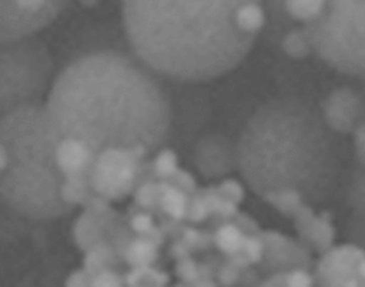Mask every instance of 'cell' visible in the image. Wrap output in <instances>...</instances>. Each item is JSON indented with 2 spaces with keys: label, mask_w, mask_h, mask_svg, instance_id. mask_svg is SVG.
Segmentation results:
<instances>
[{
  "label": "cell",
  "mask_w": 365,
  "mask_h": 287,
  "mask_svg": "<svg viewBox=\"0 0 365 287\" xmlns=\"http://www.w3.org/2000/svg\"><path fill=\"white\" fill-rule=\"evenodd\" d=\"M44 110L64 197L74 206L130 194L171 129L170 97L157 74L114 50L68 63L53 80Z\"/></svg>",
  "instance_id": "obj_1"
},
{
  "label": "cell",
  "mask_w": 365,
  "mask_h": 287,
  "mask_svg": "<svg viewBox=\"0 0 365 287\" xmlns=\"http://www.w3.org/2000/svg\"><path fill=\"white\" fill-rule=\"evenodd\" d=\"M121 13L133 56L175 81L225 74L264 29L261 0H123Z\"/></svg>",
  "instance_id": "obj_2"
},
{
  "label": "cell",
  "mask_w": 365,
  "mask_h": 287,
  "mask_svg": "<svg viewBox=\"0 0 365 287\" xmlns=\"http://www.w3.org/2000/svg\"><path fill=\"white\" fill-rule=\"evenodd\" d=\"M334 133L321 111L299 97H277L259 106L241 130L237 168L259 197L297 191L319 203L334 191L341 157Z\"/></svg>",
  "instance_id": "obj_3"
},
{
  "label": "cell",
  "mask_w": 365,
  "mask_h": 287,
  "mask_svg": "<svg viewBox=\"0 0 365 287\" xmlns=\"http://www.w3.org/2000/svg\"><path fill=\"white\" fill-rule=\"evenodd\" d=\"M0 203L34 221L57 220L74 208L64 197L44 103L0 117Z\"/></svg>",
  "instance_id": "obj_4"
},
{
  "label": "cell",
  "mask_w": 365,
  "mask_h": 287,
  "mask_svg": "<svg viewBox=\"0 0 365 287\" xmlns=\"http://www.w3.org/2000/svg\"><path fill=\"white\" fill-rule=\"evenodd\" d=\"M307 34L312 53L329 67L365 77V0H327Z\"/></svg>",
  "instance_id": "obj_5"
},
{
  "label": "cell",
  "mask_w": 365,
  "mask_h": 287,
  "mask_svg": "<svg viewBox=\"0 0 365 287\" xmlns=\"http://www.w3.org/2000/svg\"><path fill=\"white\" fill-rule=\"evenodd\" d=\"M51 77L53 59L40 37L33 34L0 41V117L43 103Z\"/></svg>",
  "instance_id": "obj_6"
},
{
  "label": "cell",
  "mask_w": 365,
  "mask_h": 287,
  "mask_svg": "<svg viewBox=\"0 0 365 287\" xmlns=\"http://www.w3.org/2000/svg\"><path fill=\"white\" fill-rule=\"evenodd\" d=\"M67 3L68 0H0V41L37 34Z\"/></svg>",
  "instance_id": "obj_7"
},
{
  "label": "cell",
  "mask_w": 365,
  "mask_h": 287,
  "mask_svg": "<svg viewBox=\"0 0 365 287\" xmlns=\"http://www.w3.org/2000/svg\"><path fill=\"white\" fill-rule=\"evenodd\" d=\"M314 281L325 286L365 284V250L354 243L327 250L315 270Z\"/></svg>",
  "instance_id": "obj_8"
},
{
  "label": "cell",
  "mask_w": 365,
  "mask_h": 287,
  "mask_svg": "<svg viewBox=\"0 0 365 287\" xmlns=\"http://www.w3.org/2000/svg\"><path fill=\"white\" fill-rule=\"evenodd\" d=\"M319 111L327 126L336 134H352L365 121V96L349 86L327 94Z\"/></svg>",
  "instance_id": "obj_9"
},
{
  "label": "cell",
  "mask_w": 365,
  "mask_h": 287,
  "mask_svg": "<svg viewBox=\"0 0 365 287\" xmlns=\"http://www.w3.org/2000/svg\"><path fill=\"white\" fill-rule=\"evenodd\" d=\"M194 164L208 178L230 174L237 168V146L224 134H207L201 137L194 148Z\"/></svg>",
  "instance_id": "obj_10"
},
{
  "label": "cell",
  "mask_w": 365,
  "mask_h": 287,
  "mask_svg": "<svg viewBox=\"0 0 365 287\" xmlns=\"http://www.w3.org/2000/svg\"><path fill=\"white\" fill-rule=\"evenodd\" d=\"M288 214L294 217L295 228L298 230L305 247H311L322 254L331 248L334 241V228L327 216L319 217L312 214L311 208L304 201L294 206Z\"/></svg>",
  "instance_id": "obj_11"
},
{
  "label": "cell",
  "mask_w": 365,
  "mask_h": 287,
  "mask_svg": "<svg viewBox=\"0 0 365 287\" xmlns=\"http://www.w3.org/2000/svg\"><path fill=\"white\" fill-rule=\"evenodd\" d=\"M262 251H265V263L274 271H287L292 268L309 267L308 247H301L279 236L278 233H264Z\"/></svg>",
  "instance_id": "obj_12"
},
{
  "label": "cell",
  "mask_w": 365,
  "mask_h": 287,
  "mask_svg": "<svg viewBox=\"0 0 365 287\" xmlns=\"http://www.w3.org/2000/svg\"><path fill=\"white\" fill-rule=\"evenodd\" d=\"M346 204L351 210L346 237L351 243L365 250V170L359 166L355 167L348 184Z\"/></svg>",
  "instance_id": "obj_13"
},
{
  "label": "cell",
  "mask_w": 365,
  "mask_h": 287,
  "mask_svg": "<svg viewBox=\"0 0 365 287\" xmlns=\"http://www.w3.org/2000/svg\"><path fill=\"white\" fill-rule=\"evenodd\" d=\"M261 4L264 10V29L261 34H264L268 43L278 46L288 31L282 13L284 0H261Z\"/></svg>",
  "instance_id": "obj_14"
},
{
  "label": "cell",
  "mask_w": 365,
  "mask_h": 287,
  "mask_svg": "<svg viewBox=\"0 0 365 287\" xmlns=\"http://www.w3.org/2000/svg\"><path fill=\"white\" fill-rule=\"evenodd\" d=\"M278 47L291 59H304L312 53V47L305 29L289 30L281 39Z\"/></svg>",
  "instance_id": "obj_15"
},
{
  "label": "cell",
  "mask_w": 365,
  "mask_h": 287,
  "mask_svg": "<svg viewBox=\"0 0 365 287\" xmlns=\"http://www.w3.org/2000/svg\"><path fill=\"white\" fill-rule=\"evenodd\" d=\"M354 134V148L358 166L365 170V121L352 133Z\"/></svg>",
  "instance_id": "obj_16"
}]
</instances>
